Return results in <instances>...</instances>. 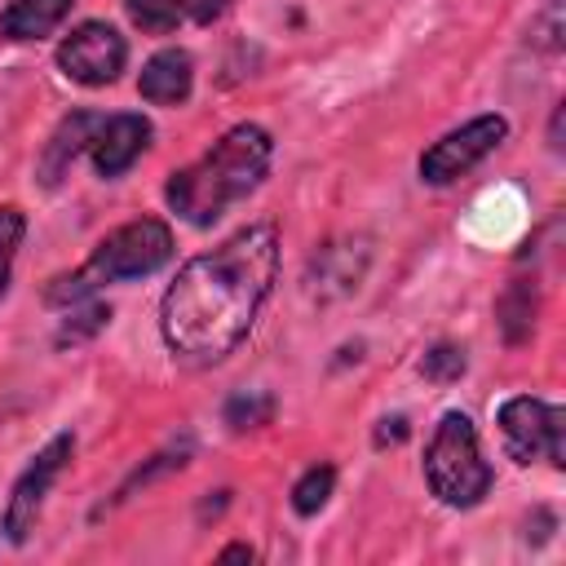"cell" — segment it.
<instances>
[{
  "instance_id": "6da1fadb",
  "label": "cell",
  "mask_w": 566,
  "mask_h": 566,
  "mask_svg": "<svg viewBox=\"0 0 566 566\" xmlns=\"http://www.w3.org/2000/svg\"><path fill=\"white\" fill-rule=\"evenodd\" d=\"M279 274V230L252 221L217 248L190 256L159 301V336L172 358L212 367L230 358L256 327Z\"/></svg>"
},
{
  "instance_id": "7a4b0ae2",
  "label": "cell",
  "mask_w": 566,
  "mask_h": 566,
  "mask_svg": "<svg viewBox=\"0 0 566 566\" xmlns=\"http://www.w3.org/2000/svg\"><path fill=\"white\" fill-rule=\"evenodd\" d=\"M274 159V137L261 124H234L226 128L195 164L168 172L164 181V203L186 221L208 230L221 221L239 199H248Z\"/></svg>"
},
{
  "instance_id": "3957f363",
  "label": "cell",
  "mask_w": 566,
  "mask_h": 566,
  "mask_svg": "<svg viewBox=\"0 0 566 566\" xmlns=\"http://www.w3.org/2000/svg\"><path fill=\"white\" fill-rule=\"evenodd\" d=\"M172 261V230L159 217H133L124 226H115L80 270L49 279L44 301L49 305H75L97 296L106 283H128V279H146L159 265Z\"/></svg>"
},
{
  "instance_id": "277c9868",
  "label": "cell",
  "mask_w": 566,
  "mask_h": 566,
  "mask_svg": "<svg viewBox=\"0 0 566 566\" xmlns=\"http://www.w3.org/2000/svg\"><path fill=\"white\" fill-rule=\"evenodd\" d=\"M424 482L447 509H473L491 491L495 473L482 460L478 429L464 411H442V420L433 424L424 447Z\"/></svg>"
},
{
  "instance_id": "5b68a950",
  "label": "cell",
  "mask_w": 566,
  "mask_h": 566,
  "mask_svg": "<svg viewBox=\"0 0 566 566\" xmlns=\"http://www.w3.org/2000/svg\"><path fill=\"white\" fill-rule=\"evenodd\" d=\"M495 424H500V438L509 447V455L517 464H531V460H548L553 469L566 464V411L557 402H544V398H531V394H517V398H504L500 411H495Z\"/></svg>"
},
{
  "instance_id": "8992f818",
  "label": "cell",
  "mask_w": 566,
  "mask_h": 566,
  "mask_svg": "<svg viewBox=\"0 0 566 566\" xmlns=\"http://www.w3.org/2000/svg\"><path fill=\"white\" fill-rule=\"evenodd\" d=\"M71 451H75V433H53V438L31 455V464L18 473V482H13V491H9V504H4V517H0V531H4L9 544H27V535L35 531V522H40V513H44V500H49L57 473L66 469Z\"/></svg>"
},
{
  "instance_id": "52a82bcc",
  "label": "cell",
  "mask_w": 566,
  "mask_h": 566,
  "mask_svg": "<svg viewBox=\"0 0 566 566\" xmlns=\"http://www.w3.org/2000/svg\"><path fill=\"white\" fill-rule=\"evenodd\" d=\"M124 66H128V40L102 18L71 27V35L57 44V71L80 88H106L119 80Z\"/></svg>"
},
{
  "instance_id": "ba28073f",
  "label": "cell",
  "mask_w": 566,
  "mask_h": 566,
  "mask_svg": "<svg viewBox=\"0 0 566 566\" xmlns=\"http://www.w3.org/2000/svg\"><path fill=\"white\" fill-rule=\"evenodd\" d=\"M504 137H509V119H504V115H495V111H491V115H473L469 124L442 133V137L420 155L416 172H420L424 186H451V181L464 177L473 164H482Z\"/></svg>"
},
{
  "instance_id": "9c48e42d",
  "label": "cell",
  "mask_w": 566,
  "mask_h": 566,
  "mask_svg": "<svg viewBox=\"0 0 566 566\" xmlns=\"http://www.w3.org/2000/svg\"><path fill=\"white\" fill-rule=\"evenodd\" d=\"M367 261H371V243L363 234H345V239H332L314 252L310 270H305V292L318 296V301H336V296H349L358 287V279L367 274Z\"/></svg>"
},
{
  "instance_id": "30bf717a",
  "label": "cell",
  "mask_w": 566,
  "mask_h": 566,
  "mask_svg": "<svg viewBox=\"0 0 566 566\" xmlns=\"http://www.w3.org/2000/svg\"><path fill=\"white\" fill-rule=\"evenodd\" d=\"M150 146V119L137 115V111H119V115H102L93 142H88V155H93V168L97 177H124L142 150Z\"/></svg>"
},
{
  "instance_id": "8fae6325",
  "label": "cell",
  "mask_w": 566,
  "mask_h": 566,
  "mask_svg": "<svg viewBox=\"0 0 566 566\" xmlns=\"http://www.w3.org/2000/svg\"><path fill=\"white\" fill-rule=\"evenodd\" d=\"M97 124H102L97 111H71V115L57 119V128L49 133V142H44V150H40V159H35V177H40L44 190L62 186V177L71 172V164L80 159V150H88Z\"/></svg>"
},
{
  "instance_id": "7c38bea8",
  "label": "cell",
  "mask_w": 566,
  "mask_h": 566,
  "mask_svg": "<svg viewBox=\"0 0 566 566\" xmlns=\"http://www.w3.org/2000/svg\"><path fill=\"white\" fill-rule=\"evenodd\" d=\"M195 88V62L186 49H159L146 57L142 75H137V93L150 106H181Z\"/></svg>"
},
{
  "instance_id": "4fadbf2b",
  "label": "cell",
  "mask_w": 566,
  "mask_h": 566,
  "mask_svg": "<svg viewBox=\"0 0 566 566\" xmlns=\"http://www.w3.org/2000/svg\"><path fill=\"white\" fill-rule=\"evenodd\" d=\"M75 0H9L0 9V35L4 40H44L71 18Z\"/></svg>"
},
{
  "instance_id": "5bb4252c",
  "label": "cell",
  "mask_w": 566,
  "mask_h": 566,
  "mask_svg": "<svg viewBox=\"0 0 566 566\" xmlns=\"http://www.w3.org/2000/svg\"><path fill=\"white\" fill-rule=\"evenodd\" d=\"M495 323L509 345H526L535 332V279H513L495 301Z\"/></svg>"
},
{
  "instance_id": "9a60e30c",
  "label": "cell",
  "mask_w": 566,
  "mask_h": 566,
  "mask_svg": "<svg viewBox=\"0 0 566 566\" xmlns=\"http://www.w3.org/2000/svg\"><path fill=\"white\" fill-rule=\"evenodd\" d=\"M106 323H111V305L106 301H97V296L75 301V305H66V318L57 327V345H80V340L97 336Z\"/></svg>"
},
{
  "instance_id": "2e32d148",
  "label": "cell",
  "mask_w": 566,
  "mask_h": 566,
  "mask_svg": "<svg viewBox=\"0 0 566 566\" xmlns=\"http://www.w3.org/2000/svg\"><path fill=\"white\" fill-rule=\"evenodd\" d=\"M332 486H336V469L332 464H310L296 482H292V509L301 517H314L327 500H332Z\"/></svg>"
},
{
  "instance_id": "e0dca14e",
  "label": "cell",
  "mask_w": 566,
  "mask_h": 566,
  "mask_svg": "<svg viewBox=\"0 0 566 566\" xmlns=\"http://www.w3.org/2000/svg\"><path fill=\"white\" fill-rule=\"evenodd\" d=\"M124 13L142 35H168L181 22L177 0H124Z\"/></svg>"
},
{
  "instance_id": "ac0fdd59",
  "label": "cell",
  "mask_w": 566,
  "mask_h": 566,
  "mask_svg": "<svg viewBox=\"0 0 566 566\" xmlns=\"http://www.w3.org/2000/svg\"><path fill=\"white\" fill-rule=\"evenodd\" d=\"M22 234H27V212H22L18 203H0V301H4V292H9Z\"/></svg>"
},
{
  "instance_id": "d6986e66",
  "label": "cell",
  "mask_w": 566,
  "mask_h": 566,
  "mask_svg": "<svg viewBox=\"0 0 566 566\" xmlns=\"http://www.w3.org/2000/svg\"><path fill=\"white\" fill-rule=\"evenodd\" d=\"M270 416H274V398L261 394V389L234 394V398L226 402V424H230L234 433H243V429H261V424H270Z\"/></svg>"
},
{
  "instance_id": "ffe728a7",
  "label": "cell",
  "mask_w": 566,
  "mask_h": 566,
  "mask_svg": "<svg viewBox=\"0 0 566 566\" xmlns=\"http://www.w3.org/2000/svg\"><path fill=\"white\" fill-rule=\"evenodd\" d=\"M464 349L460 345H433V349H424V358H420V376L424 380H433V385H451V380H460L464 376Z\"/></svg>"
},
{
  "instance_id": "44dd1931",
  "label": "cell",
  "mask_w": 566,
  "mask_h": 566,
  "mask_svg": "<svg viewBox=\"0 0 566 566\" xmlns=\"http://www.w3.org/2000/svg\"><path fill=\"white\" fill-rule=\"evenodd\" d=\"M186 460H190V447H186V442H181V447H168V451H159V455H150V464H142V469L115 491V500H128L133 486H146L150 478H159V473H168V469H181Z\"/></svg>"
},
{
  "instance_id": "7402d4cb",
  "label": "cell",
  "mask_w": 566,
  "mask_h": 566,
  "mask_svg": "<svg viewBox=\"0 0 566 566\" xmlns=\"http://www.w3.org/2000/svg\"><path fill=\"white\" fill-rule=\"evenodd\" d=\"M562 35H566V27H562V0H548L531 18V44L544 49V53H557L562 49Z\"/></svg>"
},
{
  "instance_id": "603a6c76",
  "label": "cell",
  "mask_w": 566,
  "mask_h": 566,
  "mask_svg": "<svg viewBox=\"0 0 566 566\" xmlns=\"http://www.w3.org/2000/svg\"><path fill=\"white\" fill-rule=\"evenodd\" d=\"M177 4H181V18H190L199 27H212L230 9V0H177Z\"/></svg>"
},
{
  "instance_id": "cb8c5ba5",
  "label": "cell",
  "mask_w": 566,
  "mask_h": 566,
  "mask_svg": "<svg viewBox=\"0 0 566 566\" xmlns=\"http://www.w3.org/2000/svg\"><path fill=\"white\" fill-rule=\"evenodd\" d=\"M402 438H407V420H402V416H385L380 429H376V447H385V442H402Z\"/></svg>"
},
{
  "instance_id": "d4e9b609",
  "label": "cell",
  "mask_w": 566,
  "mask_h": 566,
  "mask_svg": "<svg viewBox=\"0 0 566 566\" xmlns=\"http://www.w3.org/2000/svg\"><path fill=\"white\" fill-rule=\"evenodd\" d=\"M252 557H256L252 544H226V548L217 553V562H252Z\"/></svg>"
},
{
  "instance_id": "484cf974",
  "label": "cell",
  "mask_w": 566,
  "mask_h": 566,
  "mask_svg": "<svg viewBox=\"0 0 566 566\" xmlns=\"http://www.w3.org/2000/svg\"><path fill=\"white\" fill-rule=\"evenodd\" d=\"M548 137H553L548 146H553V150H562V106L553 111V128H548Z\"/></svg>"
}]
</instances>
